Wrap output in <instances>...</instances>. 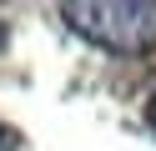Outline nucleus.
<instances>
[{
  "mask_svg": "<svg viewBox=\"0 0 156 151\" xmlns=\"http://www.w3.org/2000/svg\"><path fill=\"white\" fill-rule=\"evenodd\" d=\"M66 25L111 56H151L156 50V5L141 0H76L61 5Z\"/></svg>",
  "mask_w": 156,
  "mask_h": 151,
  "instance_id": "1",
  "label": "nucleus"
},
{
  "mask_svg": "<svg viewBox=\"0 0 156 151\" xmlns=\"http://www.w3.org/2000/svg\"><path fill=\"white\" fill-rule=\"evenodd\" d=\"M146 121H151V131H156V91H151V101H146Z\"/></svg>",
  "mask_w": 156,
  "mask_h": 151,
  "instance_id": "2",
  "label": "nucleus"
},
{
  "mask_svg": "<svg viewBox=\"0 0 156 151\" xmlns=\"http://www.w3.org/2000/svg\"><path fill=\"white\" fill-rule=\"evenodd\" d=\"M0 136H5V131H0Z\"/></svg>",
  "mask_w": 156,
  "mask_h": 151,
  "instance_id": "3",
  "label": "nucleus"
}]
</instances>
